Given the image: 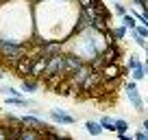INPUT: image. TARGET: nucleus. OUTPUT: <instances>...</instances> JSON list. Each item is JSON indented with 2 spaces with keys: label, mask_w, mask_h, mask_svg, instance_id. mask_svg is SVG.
I'll use <instances>...</instances> for the list:
<instances>
[{
  "label": "nucleus",
  "mask_w": 148,
  "mask_h": 140,
  "mask_svg": "<svg viewBox=\"0 0 148 140\" xmlns=\"http://www.w3.org/2000/svg\"><path fill=\"white\" fill-rule=\"evenodd\" d=\"M0 53L5 57H9V59H20V57L24 55V48L20 46V44H13L9 42V40H0Z\"/></svg>",
  "instance_id": "f257e3e1"
},
{
  "label": "nucleus",
  "mask_w": 148,
  "mask_h": 140,
  "mask_svg": "<svg viewBox=\"0 0 148 140\" xmlns=\"http://www.w3.org/2000/svg\"><path fill=\"white\" fill-rule=\"evenodd\" d=\"M124 90H126V96H129V101L133 103V107L137 110V112H142V110H144V103H142V96H139V92H137V85H135V81H129V83L124 85Z\"/></svg>",
  "instance_id": "f03ea898"
},
{
  "label": "nucleus",
  "mask_w": 148,
  "mask_h": 140,
  "mask_svg": "<svg viewBox=\"0 0 148 140\" xmlns=\"http://www.w3.org/2000/svg\"><path fill=\"white\" fill-rule=\"evenodd\" d=\"M50 118H52V121H57V123H61V125H72V123H74L72 114L63 112V110H59V107L50 110Z\"/></svg>",
  "instance_id": "7ed1b4c3"
},
{
  "label": "nucleus",
  "mask_w": 148,
  "mask_h": 140,
  "mask_svg": "<svg viewBox=\"0 0 148 140\" xmlns=\"http://www.w3.org/2000/svg\"><path fill=\"white\" fill-rule=\"evenodd\" d=\"M129 66H131L129 70L133 72V77H135V79H144L146 70H144V66L139 64V59H137V57H131V59H129Z\"/></svg>",
  "instance_id": "20e7f679"
},
{
  "label": "nucleus",
  "mask_w": 148,
  "mask_h": 140,
  "mask_svg": "<svg viewBox=\"0 0 148 140\" xmlns=\"http://www.w3.org/2000/svg\"><path fill=\"white\" fill-rule=\"evenodd\" d=\"M98 81H100V77H98L96 72H92V68H89V72L83 77V79H81V85H83L85 90H89V88H94V85H96Z\"/></svg>",
  "instance_id": "39448f33"
},
{
  "label": "nucleus",
  "mask_w": 148,
  "mask_h": 140,
  "mask_svg": "<svg viewBox=\"0 0 148 140\" xmlns=\"http://www.w3.org/2000/svg\"><path fill=\"white\" fill-rule=\"evenodd\" d=\"M5 103H9V105H13V107H31L33 105V101L22 98V96H11V98H7Z\"/></svg>",
  "instance_id": "423d86ee"
},
{
  "label": "nucleus",
  "mask_w": 148,
  "mask_h": 140,
  "mask_svg": "<svg viewBox=\"0 0 148 140\" xmlns=\"http://www.w3.org/2000/svg\"><path fill=\"white\" fill-rule=\"evenodd\" d=\"M85 129H87L92 136H100L102 131H105L102 125H100V121H87V123H85Z\"/></svg>",
  "instance_id": "0eeeda50"
},
{
  "label": "nucleus",
  "mask_w": 148,
  "mask_h": 140,
  "mask_svg": "<svg viewBox=\"0 0 148 140\" xmlns=\"http://www.w3.org/2000/svg\"><path fill=\"white\" fill-rule=\"evenodd\" d=\"M81 68V61L76 59L74 55H65V70H70V72H76V70Z\"/></svg>",
  "instance_id": "6e6552de"
},
{
  "label": "nucleus",
  "mask_w": 148,
  "mask_h": 140,
  "mask_svg": "<svg viewBox=\"0 0 148 140\" xmlns=\"http://www.w3.org/2000/svg\"><path fill=\"white\" fill-rule=\"evenodd\" d=\"M100 125H102V129H105V131H116V121L109 118V116H102L100 118Z\"/></svg>",
  "instance_id": "1a4fd4ad"
},
{
  "label": "nucleus",
  "mask_w": 148,
  "mask_h": 140,
  "mask_svg": "<svg viewBox=\"0 0 148 140\" xmlns=\"http://www.w3.org/2000/svg\"><path fill=\"white\" fill-rule=\"evenodd\" d=\"M116 121V131L118 134H126V129H129V121H124V118H113Z\"/></svg>",
  "instance_id": "9d476101"
},
{
  "label": "nucleus",
  "mask_w": 148,
  "mask_h": 140,
  "mask_svg": "<svg viewBox=\"0 0 148 140\" xmlns=\"http://www.w3.org/2000/svg\"><path fill=\"white\" fill-rule=\"evenodd\" d=\"M22 90L28 92V94H35L37 92V83L35 81H22Z\"/></svg>",
  "instance_id": "9b49d317"
},
{
  "label": "nucleus",
  "mask_w": 148,
  "mask_h": 140,
  "mask_svg": "<svg viewBox=\"0 0 148 140\" xmlns=\"http://www.w3.org/2000/svg\"><path fill=\"white\" fill-rule=\"evenodd\" d=\"M122 22H124V26H129V28H135V26H137V24H135V20L133 18H131V15H122Z\"/></svg>",
  "instance_id": "f8f14e48"
},
{
  "label": "nucleus",
  "mask_w": 148,
  "mask_h": 140,
  "mask_svg": "<svg viewBox=\"0 0 148 140\" xmlns=\"http://www.w3.org/2000/svg\"><path fill=\"white\" fill-rule=\"evenodd\" d=\"M135 138H137V140H148V131H146V129L135 131Z\"/></svg>",
  "instance_id": "ddd939ff"
},
{
  "label": "nucleus",
  "mask_w": 148,
  "mask_h": 140,
  "mask_svg": "<svg viewBox=\"0 0 148 140\" xmlns=\"http://www.w3.org/2000/svg\"><path fill=\"white\" fill-rule=\"evenodd\" d=\"M137 20H139V22H142L144 26L148 28V13H146V11H144V13H139V15H137Z\"/></svg>",
  "instance_id": "4468645a"
},
{
  "label": "nucleus",
  "mask_w": 148,
  "mask_h": 140,
  "mask_svg": "<svg viewBox=\"0 0 148 140\" xmlns=\"http://www.w3.org/2000/svg\"><path fill=\"white\" fill-rule=\"evenodd\" d=\"M113 33H116V37H124V35H126V26H118Z\"/></svg>",
  "instance_id": "2eb2a0df"
},
{
  "label": "nucleus",
  "mask_w": 148,
  "mask_h": 140,
  "mask_svg": "<svg viewBox=\"0 0 148 140\" xmlns=\"http://www.w3.org/2000/svg\"><path fill=\"white\" fill-rule=\"evenodd\" d=\"M133 31H135V33H139V35H144V37L148 35V28H146V26H135Z\"/></svg>",
  "instance_id": "dca6fc26"
},
{
  "label": "nucleus",
  "mask_w": 148,
  "mask_h": 140,
  "mask_svg": "<svg viewBox=\"0 0 148 140\" xmlns=\"http://www.w3.org/2000/svg\"><path fill=\"white\" fill-rule=\"evenodd\" d=\"M116 11H118V13H120V15H124V13H126V9H124V7H122V5H116Z\"/></svg>",
  "instance_id": "f3484780"
},
{
  "label": "nucleus",
  "mask_w": 148,
  "mask_h": 140,
  "mask_svg": "<svg viewBox=\"0 0 148 140\" xmlns=\"http://www.w3.org/2000/svg\"><path fill=\"white\" fill-rule=\"evenodd\" d=\"M7 92H9L11 96H20V92H18V90H13V88H9V90H7Z\"/></svg>",
  "instance_id": "a211bd4d"
},
{
  "label": "nucleus",
  "mask_w": 148,
  "mask_h": 140,
  "mask_svg": "<svg viewBox=\"0 0 148 140\" xmlns=\"http://www.w3.org/2000/svg\"><path fill=\"white\" fill-rule=\"evenodd\" d=\"M135 2H137L139 7H144V11H146V0H135Z\"/></svg>",
  "instance_id": "6ab92c4d"
},
{
  "label": "nucleus",
  "mask_w": 148,
  "mask_h": 140,
  "mask_svg": "<svg viewBox=\"0 0 148 140\" xmlns=\"http://www.w3.org/2000/svg\"><path fill=\"white\" fill-rule=\"evenodd\" d=\"M144 129L148 131V118H146V121H144Z\"/></svg>",
  "instance_id": "aec40b11"
},
{
  "label": "nucleus",
  "mask_w": 148,
  "mask_h": 140,
  "mask_svg": "<svg viewBox=\"0 0 148 140\" xmlns=\"http://www.w3.org/2000/svg\"><path fill=\"white\" fill-rule=\"evenodd\" d=\"M144 70H146V75H148V61H146V64H144Z\"/></svg>",
  "instance_id": "412c9836"
},
{
  "label": "nucleus",
  "mask_w": 148,
  "mask_h": 140,
  "mask_svg": "<svg viewBox=\"0 0 148 140\" xmlns=\"http://www.w3.org/2000/svg\"><path fill=\"white\" fill-rule=\"evenodd\" d=\"M146 53H148V48H146Z\"/></svg>",
  "instance_id": "4be33fe9"
}]
</instances>
